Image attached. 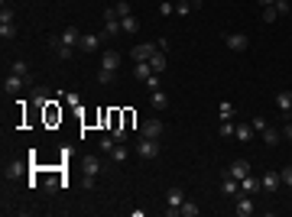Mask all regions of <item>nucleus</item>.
Wrapping results in <instances>:
<instances>
[{
	"label": "nucleus",
	"instance_id": "12",
	"mask_svg": "<svg viewBox=\"0 0 292 217\" xmlns=\"http://www.w3.org/2000/svg\"><path fill=\"white\" fill-rule=\"evenodd\" d=\"M23 84H26V78H20V74H13V72H10V74L4 78V94H17Z\"/></svg>",
	"mask_w": 292,
	"mask_h": 217
},
{
	"label": "nucleus",
	"instance_id": "28",
	"mask_svg": "<svg viewBox=\"0 0 292 217\" xmlns=\"http://www.w3.org/2000/svg\"><path fill=\"white\" fill-rule=\"evenodd\" d=\"M218 114H221V120H234V104H231V100H221Z\"/></svg>",
	"mask_w": 292,
	"mask_h": 217
},
{
	"label": "nucleus",
	"instance_id": "39",
	"mask_svg": "<svg viewBox=\"0 0 292 217\" xmlns=\"http://www.w3.org/2000/svg\"><path fill=\"white\" fill-rule=\"evenodd\" d=\"M0 23H13V10L7 4H4V10H0Z\"/></svg>",
	"mask_w": 292,
	"mask_h": 217
},
{
	"label": "nucleus",
	"instance_id": "6",
	"mask_svg": "<svg viewBox=\"0 0 292 217\" xmlns=\"http://www.w3.org/2000/svg\"><path fill=\"white\" fill-rule=\"evenodd\" d=\"M156 49H159L156 42H140V46H133V49H130V56H133V62H150Z\"/></svg>",
	"mask_w": 292,
	"mask_h": 217
},
{
	"label": "nucleus",
	"instance_id": "41",
	"mask_svg": "<svg viewBox=\"0 0 292 217\" xmlns=\"http://www.w3.org/2000/svg\"><path fill=\"white\" fill-rule=\"evenodd\" d=\"M189 10H192L189 4H176V16H189Z\"/></svg>",
	"mask_w": 292,
	"mask_h": 217
},
{
	"label": "nucleus",
	"instance_id": "36",
	"mask_svg": "<svg viewBox=\"0 0 292 217\" xmlns=\"http://www.w3.org/2000/svg\"><path fill=\"white\" fill-rule=\"evenodd\" d=\"M114 146H117V140H114V136H101V152H110Z\"/></svg>",
	"mask_w": 292,
	"mask_h": 217
},
{
	"label": "nucleus",
	"instance_id": "16",
	"mask_svg": "<svg viewBox=\"0 0 292 217\" xmlns=\"http://www.w3.org/2000/svg\"><path fill=\"white\" fill-rule=\"evenodd\" d=\"M150 100H153V107H156V110H166V107H169V94H166L163 88L150 91Z\"/></svg>",
	"mask_w": 292,
	"mask_h": 217
},
{
	"label": "nucleus",
	"instance_id": "35",
	"mask_svg": "<svg viewBox=\"0 0 292 217\" xmlns=\"http://www.w3.org/2000/svg\"><path fill=\"white\" fill-rule=\"evenodd\" d=\"M250 124H253V130H256V133H263V130L269 126V124H266V117H260V114H256V117L250 120Z\"/></svg>",
	"mask_w": 292,
	"mask_h": 217
},
{
	"label": "nucleus",
	"instance_id": "17",
	"mask_svg": "<svg viewBox=\"0 0 292 217\" xmlns=\"http://www.w3.org/2000/svg\"><path fill=\"white\" fill-rule=\"evenodd\" d=\"M253 124H237V130H234V140H240V143H250L253 140Z\"/></svg>",
	"mask_w": 292,
	"mask_h": 217
},
{
	"label": "nucleus",
	"instance_id": "32",
	"mask_svg": "<svg viewBox=\"0 0 292 217\" xmlns=\"http://www.w3.org/2000/svg\"><path fill=\"white\" fill-rule=\"evenodd\" d=\"M17 36V26L13 23H0V39H13Z\"/></svg>",
	"mask_w": 292,
	"mask_h": 217
},
{
	"label": "nucleus",
	"instance_id": "27",
	"mask_svg": "<svg viewBox=\"0 0 292 217\" xmlns=\"http://www.w3.org/2000/svg\"><path fill=\"white\" fill-rule=\"evenodd\" d=\"M114 13H117V20H123V16H130L133 10H130L127 0H117V4H114Z\"/></svg>",
	"mask_w": 292,
	"mask_h": 217
},
{
	"label": "nucleus",
	"instance_id": "14",
	"mask_svg": "<svg viewBox=\"0 0 292 217\" xmlns=\"http://www.w3.org/2000/svg\"><path fill=\"white\" fill-rule=\"evenodd\" d=\"M276 107H279L282 117H289V114H292V91H279V94H276Z\"/></svg>",
	"mask_w": 292,
	"mask_h": 217
},
{
	"label": "nucleus",
	"instance_id": "8",
	"mask_svg": "<svg viewBox=\"0 0 292 217\" xmlns=\"http://www.w3.org/2000/svg\"><path fill=\"white\" fill-rule=\"evenodd\" d=\"M101 46H104V32H101V36H97V32H85L78 49H81V52H97Z\"/></svg>",
	"mask_w": 292,
	"mask_h": 217
},
{
	"label": "nucleus",
	"instance_id": "2",
	"mask_svg": "<svg viewBox=\"0 0 292 217\" xmlns=\"http://www.w3.org/2000/svg\"><path fill=\"white\" fill-rule=\"evenodd\" d=\"M159 149H163V140H143L140 136V143H136V156H140V159H156Z\"/></svg>",
	"mask_w": 292,
	"mask_h": 217
},
{
	"label": "nucleus",
	"instance_id": "13",
	"mask_svg": "<svg viewBox=\"0 0 292 217\" xmlns=\"http://www.w3.org/2000/svg\"><path fill=\"white\" fill-rule=\"evenodd\" d=\"M227 172L240 182V178H247V175H250V162L247 159H237V162H231V166H227Z\"/></svg>",
	"mask_w": 292,
	"mask_h": 217
},
{
	"label": "nucleus",
	"instance_id": "42",
	"mask_svg": "<svg viewBox=\"0 0 292 217\" xmlns=\"http://www.w3.org/2000/svg\"><path fill=\"white\" fill-rule=\"evenodd\" d=\"M282 140H289V143H292V120H286V126H282Z\"/></svg>",
	"mask_w": 292,
	"mask_h": 217
},
{
	"label": "nucleus",
	"instance_id": "24",
	"mask_svg": "<svg viewBox=\"0 0 292 217\" xmlns=\"http://www.w3.org/2000/svg\"><path fill=\"white\" fill-rule=\"evenodd\" d=\"M120 30H123V32H136V30H140V20L130 13V16H123V20H120Z\"/></svg>",
	"mask_w": 292,
	"mask_h": 217
},
{
	"label": "nucleus",
	"instance_id": "10",
	"mask_svg": "<svg viewBox=\"0 0 292 217\" xmlns=\"http://www.w3.org/2000/svg\"><path fill=\"white\" fill-rule=\"evenodd\" d=\"M256 192H263V185H260V178H256L253 172H250L247 178H240V194H256Z\"/></svg>",
	"mask_w": 292,
	"mask_h": 217
},
{
	"label": "nucleus",
	"instance_id": "29",
	"mask_svg": "<svg viewBox=\"0 0 292 217\" xmlns=\"http://www.w3.org/2000/svg\"><path fill=\"white\" fill-rule=\"evenodd\" d=\"M234 130H237V124H234V120H221V126H218L221 136H234Z\"/></svg>",
	"mask_w": 292,
	"mask_h": 217
},
{
	"label": "nucleus",
	"instance_id": "26",
	"mask_svg": "<svg viewBox=\"0 0 292 217\" xmlns=\"http://www.w3.org/2000/svg\"><path fill=\"white\" fill-rule=\"evenodd\" d=\"M72 56H75V49H68V46H59V42H55V58H59V62H68Z\"/></svg>",
	"mask_w": 292,
	"mask_h": 217
},
{
	"label": "nucleus",
	"instance_id": "5",
	"mask_svg": "<svg viewBox=\"0 0 292 217\" xmlns=\"http://www.w3.org/2000/svg\"><path fill=\"white\" fill-rule=\"evenodd\" d=\"M221 194H227V198H237L240 194V182L234 178L227 168H224V175H221Z\"/></svg>",
	"mask_w": 292,
	"mask_h": 217
},
{
	"label": "nucleus",
	"instance_id": "9",
	"mask_svg": "<svg viewBox=\"0 0 292 217\" xmlns=\"http://www.w3.org/2000/svg\"><path fill=\"white\" fill-rule=\"evenodd\" d=\"M253 211H256L253 194H237V208H234V214H237V217H250Z\"/></svg>",
	"mask_w": 292,
	"mask_h": 217
},
{
	"label": "nucleus",
	"instance_id": "33",
	"mask_svg": "<svg viewBox=\"0 0 292 217\" xmlns=\"http://www.w3.org/2000/svg\"><path fill=\"white\" fill-rule=\"evenodd\" d=\"M276 13H279V16H289V13H292V4H289V0H276Z\"/></svg>",
	"mask_w": 292,
	"mask_h": 217
},
{
	"label": "nucleus",
	"instance_id": "38",
	"mask_svg": "<svg viewBox=\"0 0 292 217\" xmlns=\"http://www.w3.org/2000/svg\"><path fill=\"white\" fill-rule=\"evenodd\" d=\"M279 178H282V185H289V188H292V166L279 168Z\"/></svg>",
	"mask_w": 292,
	"mask_h": 217
},
{
	"label": "nucleus",
	"instance_id": "3",
	"mask_svg": "<svg viewBox=\"0 0 292 217\" xmlns=\"http://www.w3.org/2000/svg\"><path fill=\"white\" fill-rule=\"evenodd\" d=\"M224 46L231 52H247L250 49V39L243 36V32H224Z\"/></svg>",
	"mask_w": 292,
	"mask_h": 217
},
{
	"label": "nucleus",
	"instance_id": "40",
	"mask_svg": "<svg viewBox=\"0 0 292 217\" xmlns=\"http://www.w3.org/2000/svg\"><path fill=\"white\" fill-rule=\"evenodd\" d=\"M143 84H146V88H150V91H156V88H159V74H150V78H146V81H143Z\"/></svg>",
	"mask_w": 292,
	"mask_h": 217
},
{
	"label": "nucleus",
	"instance_id": "43",
	"mask_svg": "<svg viewBox=\"0 0 292 217\" xmlns=\"http://www.w3.org/2000/svg\"><path fill=\"white\" fill-rule=\"evenodd\" d=\"M256 4H260V6H273L276 0H256Z\"/></svg>",
	"mask_w": 292,
	"mask_h": 217
},
{
	"label": "nucleus",
	"instance_id": "37",
	"mask_svg": "<svg viewBox=\"0 0 292 217\" xmlns=\"http://www.w3.org/2000/svg\"><path fill=\"white\" fill-rule=\"evenodd\" d=\"M159 13H163V16H176V4H169V0H163V6H159Z\"/></svg>",
	"mask_w": 292,
	"mask_h": 217
},
{
	"label": "nucleus",
	"instance_id": "20",
	"mask_svg": "<svg viewBox=\"0 0 292 217\" xmlns=\"http://www.w3.org/2000/svg\"><path fill=\"white\" fill-rule=\"evenodd\" d=\"M260 136H263V143H266V146H279V140H282V130H273V126H266V130H263Z\"/></svg>",
	"mask_w": 292,
	"mask_h": 217
},
{
	"label": "nucleus",
	"instance_id": "31",
	"mask_svg": "<svg viewBox=\"0 0 292 217\" xmlns=\"http://www.w3.org/2000/svg\"><path fill=\"white\" fill-rule=\"evenodd\" d=\"M23 175V162H10L7 166V178H20Z\"/></svg>",
	"mask_w": 292,
	"mask_h": 217
},
{
	"label": "nucleus",
	"instance_id": "44",
	"mask_svg": "<svg viewBox=\"0 0 292 217\" xmlns=\"http://www.w3.org/2000/svg\"><path fill=\"white\" fill-rule=\"evenodd\" d=\"M179 4H189V6H198L201 0H179Z\"/></svg>",
	"mask_w": 292,
	"mask_h": 217
},
{
	"label": "nucleus",
	"instance_id": "19",
	"mask_svg": "<svg viewBox=\"0 0 292 217\" xmlns=\"http://www.w3.org/2000/svg\"><path fill=\"white\" fill-rule=\"evenodd\" d=\"M85 175H91V178L101 175V159L97 156H85Z\"/></svg>",
	"mask_w": 292,
	"mask_h": 217
},
{
	"label": "nucleus",
	"instance_id": "34",
	"mask_svg": "<svg viewBox=\"0 0 292 217\" xmlns=\"http://www.w3.org/2000/svg\"><path fill=\"white\" fill-rule=\"evenodd\" d=\"M276 20H279L276 6H263V23H276Z\"/></svg>",
	"mask_w": 292,
	"mask_h": 217
},
{
	"label": "nucleus",
	"instance_id": "22",
	"mask_svg": "<svg viewBox=\"0 0 292 217\" xmlns=\"http://www.w3.org/2000/svg\"><path fill=\"white\" fill-rule=\"evenodd\" d=\"M110 159H114V162H127L130 159V149L123 146V143H117L114 149H110Z\"/></svg>",
	"mask_w": 292,
	"mask_h": 217
},
{
	"label": "nucleus",
	"instance_id": "21",
	"mask_svg": "<svg viewBox=\"0 0 292 217\" xmlns=\"http://www.w3.org/2000/svg\"><path fill=\"white\" fill-rule=\"evenodd\" d=\"M198 214H201V208L195 204V201H189V198H185V204L179 208V217H198Z\"/></svg>",
	"mask_w": 292,
	"mask_h": 217
},
{
	"label": "nucleus",
	"instance_id": "11",
	"mask_svg": "<svg viewBox=\"0 0 292 217\" xmlns=\"http://www.w3.org/2000/svg\"><path fill=\"white\" fill-rule=\"evenodd\" d=\"M101 68H110V72H117V68H120V52H114V49L101 52Z\"/></svg>",
	"mask_w": 292,
	"mask_h": 217
},
{
	"label": "nucleus",
	"instance_id": "7",
	"mask_svg": "<svg viewBox=\"0 0 292 217\" xmlns=\"http://www.w3.org/2000/svg\"><path fill=\"white\" fill-rule=\"evenodd\" d=\"M140 136L143 140H163V124H159V120H143Z\"/></svg>",
	"mask_w": 292,
	"mask_h": 217
},
{
	"label": "nucleus",
	"instance_id": "18",
	"mask_svg": "<svg viewBox=\"0 0 292 217\" xmlns=\"http://www.w3.org/2000/svg\"><path fill=\"white\" fill-rule=\"evenodd\" d=\"M150 68L156 72V74H163V72H166V52H163V49H156V52H153V58H150Z\"/></svg>",
	"mask_w": 292,
	"mask_h": 217
},
{
	"label": "nucleus",
	"instance_id": "1",
	"mask_svg": "<svg viewBox=\"0 0 292 217\" xmlns=\"http://www.w3.org/2000/svg\"><path fill=\"white\" fill-rule=\"evenodd\" d=\"M182 204H185V192L179 185H169V192H166V214L179 217V208Z\"/></svg>",
	"mask_w": 292,
	"mask_h": 217
},
{
	"label": "nucleus",
	"instance_id": "30",
	"mask_svg": "<svg viewBox=\"0 0 292 217\" xmlns=\"http://www.w3.org/2000/svg\"><path fill=\"white\" fill-rule=\"evenodd\" d=\"M114 74L117 72H110V68H97V84H110V81H114Z\"/></svg>",
	"mask_w": 292,
	"mask_h": 217
},
{
	"label": "nucleus",
	"instance_id": "23",
	"mask_svg": "<svg viewBox=\"0 0 292 217\" xmlns=\"http://www.w3.org/2000/svg\"><path fill=\"white\" fill-rule=\"evenodd\" d=\"M133 74H136V78H140V81H146V78H150V74H156V72L150 68V62H133Z\"/></svg>",
	"mask_w": 292,
	"mask_h": 217
},
{
	"label": "nucleus",
	"instance_id": "25",
	"mask_svg": "<svg viewBox=\"0 0 292 217\" xmlns=\"http://www.w3.org/2000/svg\"><path fill=\"white\" fill-rule=\"evenodd\" d=\"M13 74H20V78H26V81H30V65H26L23 62V58H17V62H13V68H10Z\"/></svg>",
	"mask_w": 292,
	"mask_h": 217
},
{
	"label": "nucleus",
	"instance_id": "4",
	"mask_svg": "<svg viewBox=\"0 0 292 217\" xmlns=\"http://www.w3.org/2000/svg\"><path fill=\"white\" fill-rule=\"evenodd\" d=\"M81 36H85V32H78L75 26H65V30H62V36L55 39V42H59V46H68V49H78V46H81Z\"/></svg>",
	"mask_w": 292,
	"mask_h": 217
},
{
	"label": "nucleus",
	"instance_id": "15",
	"mask_svg": "<svg viewBox=\"0 0 292 217\" xmlns=\"http://www.w3.org/2000/svg\"><path fill=\"white\" fill-rule=\"evenodd\" d=\"M260 185H263V192H269V194H273V192H276V188H279V185H282V178H279V172H266V175H263V178H260Z\"/></svg>",
	"mask_w": 292,
	"mask_h": 217
}]
</instances>
